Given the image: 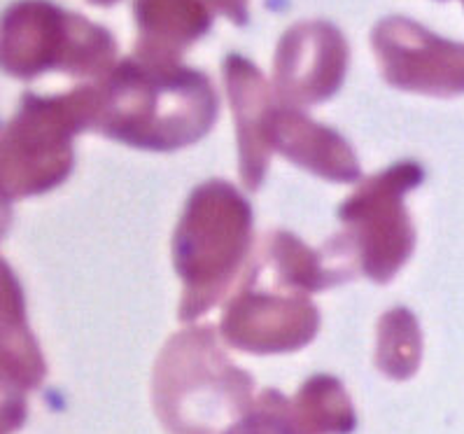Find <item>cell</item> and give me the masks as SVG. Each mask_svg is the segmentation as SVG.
<instances>
[{"instance_id":"obj_1","label":"cell","mask_w":464,"mask_h":434,"mask_svg":"<svg viewBox=\"0 0 464 434\" xmlns=\"http://www.w3.org/2000/svg\"><path fill=\"white\" fill-rule=\"evenodd\" d=\"M218 99L194 72L152 75L126 68L103 94L89 92V129L129 148L173 152L213 129Z\"/></svg>"},{"instance_id":"obj_2","label":"cell","mask_w":464,"mask_h":434,"mask_svg":"<svg viewBox=\"0 0 464 434\" xmlns=\"http://www.w3.org/2000/svg\"><path fill=\"white\" fill-rule=\"evenodd\" d=\"M252 246V208L234 185L208 180L187 198L173 234V265L182 281L180 320L213 308L241 274Z\"/></svg>"},{"instance_id":"obj_3","label":"cell","mask_w":464,"mask_h":434,"mask_svg":"<svg viewBox=\"0 0 464 434\" xmlns=\"http://www.w3.org/2000/svg\"><path fill=\"white\" fill-rule=\"evenodd\" d=\"M252 381L224 358L213 327L169 341L157 364L154 395L170 434H222L250 411Z\"/></svg>"},{"instance_id":"obj_4","label":"cell","mask_w":464,"mask_h":434,"mask_svg":"<svg viewBox=\"0 0 464 434\" xmlns=\"http://www.w3.org/2000/svg\"><path fill=\"white\" fill-rule=\"evenodd\" d=\"M422 178V166L406 159L362 180L339 208L343 234L324 243L334 265L350 275L360 269L373 283L392 281L415 247L404 197Z\"/></svg>"},{"instance_id":"obj_5","label":"cell","mask_w":464,"mask_h":434,"mask_svg":"<svg viewBox=\"0 0 464 434\" xmlns=\"http://www.w3.org/2000/svg\"><path fill=\"white\" fill-rule=\"evenodd\" d=\"M89 129V92L66 99L26 96L24 108L3 131V198L40 197L71 176L72 136Z\"/></svg>"},{"instance_id":"obj_6","label":"cell","mask_w":464,"mask_h":434,"mask_svg":"<svg viewBox=\"0 0 464 434\" xmlns=\"http://www.w3.org/2000/svg\"><path fill=\"white\" fill-rule=\"evenodd\" d=\"M271 285L247 271L243 285L227 302L222 334L231 346L250 352H285L306 346L315 336L320 315L306 292Z\"/></svg>"},{"instance_id":"obj_7","label":"cell","mask_w":464,"mask_h":434,"mask_svg":"<svg viewBox=\"0 0 464 434\" xmlns=\"http://www.w3.org/2000/svg\"><path fill=\"white\" fill-rule=\"evenodd\" d=\"M378 50L388 80L397 87L420 89L430 94L464 89V56L418 35L411 24H385L378 34Z\"/></svg>"},{"instance_id":"obj_8","label":"cell","mask_w":464,"mask_h":434,"mask_svg":"<svg viewBox=\"0 0 464 434\" xmlns=\"http://www.w3.org/2000/svg\"><path fill=\"white\" fill-rule=\"evenodd\" d=\"M271 145L283 157L329 182H357L362 178L355 149L341 133L315 124L299 112H274Z\"/></svg>"},{"instance_id":"obj_9","label":"cell","mask_w":464,"mask_h":434,"mask_svg":"<svg viewBox=\"0 0 464 434\" xmlns=\"http://www.w3.org/2000/svg\"><path fill=\"white\" fill-rule=\"evenodd\" d=\"M231 99H234L236 124H238L241 180L250 192H257L266 178L268 161L274 154L271 145L274 112L268 108L259 77L241 61H234L231 66Z\"/></svg>"},{"instance_id":"obj_10","label":"cell","mask_w":464,"mask_h":434,"mask_svg":"<svg viewBox=\"0 0 464 434\" xmlns=\"http://www.w3.org/2000/svg\"><path fill=\"white\" fill-rule=\"evenodd\" d=\"M252 266L276 285L306 294L348 281V275L329 262L323 247L311 250L290 231H274L264 238Z\"/></svg>"},{"instance_id":"obj_11","label":"cell","mask_w":464,"mask_h":434,"mask_svg":"<svg viewBox=\"0 0 464 434\" xmlns=\"http://www.w3.org/2000/svg\"><path fill=\"white\" fill-rule=\"evenodd\" d=\"M287 77H280V87L299 103L327 99L343 72V47L339 38L324 28H313V34H299L290 40L287 52L280 56V68L304 66Z\"/></svg>"},{"instance_id":"obj_12","label":"cell","mask_w":464,"mask_h":434,"mask_svg":"<svg viewBox=\"0 0 464 434\" xmlns=\"http://www.w3.org/2000/svg\"><path fill=\"white\" fill-rule=\"evenodd\" d=\"M296 407L304 420L301 428L306 425L317 434H348L355 428V416L343 388L339 381L329 376L308 381L306 388L296 397Z\"/></svg>"},{"instance_id":"obj_13","label":"cell","mask_w":464,"mask_h":434,"mask_svg":"<svg viewBox=\"0 0 464 434\" xmlns=\"http://www.w3.org/2000/svg\"><path fill=\"white\" fill-rule=\"evenodd\" d=\"M420 360L418 320L406 308H392L382 315L378 327V362L394 379H406Z\"/></svg>"},{"instance_id":"obj_14","label":"cell","mask_w":464,"mask_h":434,"mask_svg":"<svg viewBox=\"0 0 464 434\" xmlns=\"http://www.w3.org/2000/svg\"><path fill=\"white\" fill-rule=\"evenodd\" d=\"M224 434H304V428L295 423L287 401L278 392H264L257 407Z\"/></svg>"},{"instance_id":"obj_15","label":"cell","mask_w":464,"mask_h":434,"mask_svg":"<svg viewBox=\"0 0 464 434\" xmlns=\"http://www.w3.org/2000/svg\"><path fill=\"white\" fill-rule=\"evenodd\" d=\"M140 12L148 31H173L175 38H189L203 26V14L189 0H142Z\"/></svg>"}]
</instances>
